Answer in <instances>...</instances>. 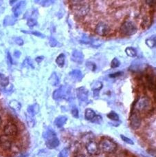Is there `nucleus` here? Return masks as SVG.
<instances>
[{
  "mask_svg": "<svg viewBox=\"0 0 156 157\" xmlns=\"http://www.w3.org/2000/svg\"><path fill=\"white\" fill-rule=\"evenodd\" d=\"M43 138L46 139V145L48 148L54 149L59 145V140L56 133L52 129H48L43 133Z\"/></svg>",
  "mask_w": 156,
  "mask_h": 157,
  "instance_id": "1",
  "label": "nucleus"
},
{
  "mask_svg": "<svg viewBox=\"0 0 156 157\" xmlns=\"http://www.w3.org/2000/svg\"><path fill=\"white\" fill-rule=\"evenodd\" d=\"M153 102L147 96H142L140 98L135 104V109L138 112H149L153 109Z\"/></svg>",
  "mask_w": 156,
  "mask_h": 157,
  "instance_id": "2",
  "label": "nucleus"
},
{
  "mask_svg": "<svg viewBox=\"0 0 156 157\" xmlns=\"http://www.w3.org/2000/svg\"><path fill=\"white\" fill-rule=\"evenodd\" d=\"M120 30L123 35L131 36L136 33L138 29L133 22L131 21H126L121 25Z\"/></svg>",
  "mask_w": 156,
  "mask_h": 157,
  "instance_id": "3",
  "label": "nucleus"
},
{
  "mask_svg": "<svg viewBox=\"0 0 156 157\" xmlns=\"http://www.w3.org/2000/svg\"><path fill=\"white\" fill-rule=\"evenodd\" d=\"M99 147V149L106 153H113L117 149L116 143L113 140L107 139V138H104V139L101 140Z\"/></svg>",
  "mask_w": 156,
  "mask_h": 157,
  "instance_id": "4",
  "label": "nucleus"
},
{
  "mask_svg": "<svg viewBox=\"0 0 156 157\" xmlns=\"http://www.w3.org/2000/svg\"><path fill=\"white\" fill-rule=\"evenodd\" d=\"M13 144V138L7 135L2 134L0 136V147L4 151L10 150Z\"/></svg>",
  "mask_w": 156,
  "mask_h": 157,
  "instance_id": "5",
  "label": "nucleus"
},
{
  "mask_svg": "<svg viewBox=\"0 0 156 157\" xmlns=\"http://www.w3.org/2000/svg\"><path fill=\"white\" fill-rule=\"evenodd\" d=\"M3 132L5 135L10 136V137H13L18 134L19 129H18L17 125L12 122H8L3 127Z\"/></svg>",
  "mask_w": 156,
  "mask_h": 157,
  "instance_id": "6",
  "label": "nucleus"
},
{
  "mask_svg": "<svg viewBox=\"0 0 156 157\" xmlns=\"http://www.w3.org/2000/svg\"><path fill=\"white\" fill-rule=\"evenodd\" d=\"M111 28L109 25L105 22H99L95 28V32L98 35L105 36L110 32Z\"/></svg>",
  "mask_w": 156,
  "mask_h": 157,
  "instance_id": "7",
  "label": "nucleus"
},
{
  "mask_svg": "<svg viewBox=\"0 0 156 157\" xmlns=\"http://www.w3.org/2000/svg\"><path fill=\"white\" fill-rule=\"evenodd\" d=\"M130 125L131 127L134 130H136L140 127L141 123H142V119H141L140 116L138 113H133L131 116H130Z\"/></svg>",
  "mask_w": 156,
  "mask_h": 157,
  "instance_id": "8",
  "label": "nucleus"
},
{
  "mask_svg": "<svg viewBox=\"0 0 156 157\" xmlns=\"http://www.w3.org/2000/svg\"><path fill=\"white\" fill-rule=\"evenodd\" d=\"M86 149L89 154L91 155L98 154L99 152V145L92 140H90L86 144Z\"/></svg>",
  "mask_w": 156,
  "mask_h": 157,
  "instance_id": "9",
  "label": "nucleus"
},
{
  "mask_svg": "<svg viewBox=\"0 0 156 157\" xmlns=\"http://www.w3.org/2000/svg\"><path fill=\"white\" fill-rule=\"evenodd\" d=\"M77 96L80 101L86 102L88 101L89 97V92L88 89L85 87H80L77 90Z\"/></svg>",
  "mask_w": 156,
  "mask_h": 157,
  "instance_id": "10",
  "label": "nucleus"
},
{
  "mask_svg": "<svg viewBox=\"0 0 156 157\" xmlns=\"http://www.w3.org/2000/svg\"><path fill=\"white\" fill-rule=\"evenodd\" d=\"M68 94V91L67 90V89H65L64 87L61 86L59 88L57 89L54 91L53 94H52V96L54 100H60L62 99L63 98L65 97V95Z\"/></svg>",
  "mask_w": 156,
  "mask_h": 157,
  "instance_id": "11",
  "label": "nucleus"
},
{
  "mask_svg": "<svg viewBox=\"0 0 156 157\" xmlns=\"http://www.w3.org/2000/svg\"><path fill=\"white\" fill-rule=\"evenodd\" d=\"M72 61H73L75 63L81 64L84 60V54L81 50H75L72 52L71 56Z\"/></svg>",
  "mask_w": 156,
  "mask_h": 157,
  "instance_id": "12",
  "label": "nucleus"
},
{
  "mask_svg": "<svg viewBox=\"0 0 156 157\" xmlns=\"http://www.w3.org/2000/svg\"><path fill=\"white\" fill-rule=\"evenodd\" d=\"M26 1H19V3H17V4L15 5V6L13 7V8H12V12H13L15 17H18V16H19L20 14H21L23 9L26 7Z\"/></svg>",
  "mask_w": 156,
  "mask_h": 157,
  "instance_id": "13",
  "label": "nucleus"
},
{
  "mask_svg": "<svg viewBox=\"0 0 156 157\" xmlns=\"http://www.w3.org/2000/svg\"><path fill=\"white\" fill-rule=\"evenodd\" d=\"M69 75L71 76L74 81H81L83 77V73L81 72V71L79 70H77V69H76V70H72V72H70V73H69Z\"/></svg>",
  "mask_w": 156,
  "mask_h": 157,
  "instance_id": "14",
  "label": "nucleus"
},
{
  "mask_svg": "<svg viewBox=\"0 0 156 157\" xmlns=\"http://www.w3.org/2000/svg\"><path fill=\"white\" fill-rule=\"evenodd\" d=\"M39 107L37 103H34L33 105H29L28 108H27V112H28V114L30 115V116H32V117H33L34 115L37 114V113L39 112Z\"/></svg>",
  "mask_w": 156,
  "mask_h": 157,
  "instance_id": "15",
  "label": "nucleus"
},
{
  "mask_svg": "<svg viewBox=\"0 0 156 157\" xmlns=\"http://www.w3.org/2000/svg\"><path fill=\"white\" fill-rule=\"evenodd\" d=\"M67 121H68V118H67L66 116H59L55 118V120H54V124H55L58 127H61L65 125Z\"/></svg>",
  "mask_w": 156,
  "mask_h": 157,
  "instance_id": "16",
  "label": "nucleus"
},
{
  "mask_svg": "<svg viewBox=\"0 0 156 157\" xmlns=\"http://www.w3.org/2000/svg\"><path fill=\"white\" fill-rule=\"evenodd\" d=\"M96 115V114L95 112H94L92 109L88 108L85 109V118L86 120H88V121H92Z\"/></svg>",
  "mask_w": 156,
  "mask_h": 157,
  "instance_id": "17",
  "label": "nucleus"
},
{
  "mask_svg": "<svg viewBox=\"0 0 156 157\" xmlns=\"http://www.w3.org/2000/svg\"><path fill=\"white\" fill-rule=\"evenodd\" d=\"M103 87V83L101 81H96L94 82V84L92 85V89L93 90L95 95H96V93L99 94L100 90L102 89Z\"/></svg>",
  "mask_w": 156,
  "mask_h": 157,
  "instance_id": "18",
  "label": "nucleus"
},
{
  "mask_svg": "<svg viewBox=\"0 0 156 157\" xmlns=\"http://www.w3.org/2000/svg\"><path fill=\"white\" fill-rule=\"evenodd\" d=\"M49 81L51 83L52 85L54 86H56L59 83V76H57V73L53 72L50 76V77L49 78Z\"/></svg>",
  "mask_w": 156,
  "mask_h": 157,
  "instance_id": "19",
  "label": "nucleus"
},
{
  "mask_svg": "<svg viewBox=\"0 0 156 157\" xmlns=\"http://www.w3.org/2000/svg\"><path fill=\"white\" fill-rule=\"evenodd\" d=\"M9 105H10V107H11L12 109H13L14 111H16V112H19L21 108V103H20L19 101H16V100H12V101H10V103H9Z\"/></svg>",
  "mask_w": 156,
  "mask_h": 157,
  "instance_id": "20",
  "label": "nucleus"
},
{
  "mask_svg": "<svg viewBox=\"0 0 156 157\" xmlns=\"http://www.w3.org/2000/svg\"><path fill=\"white\" fill-rule=\"evenodd\" d=\"M17 21L15 17H12V16H7L5 17L4 21H3V25H12L15 23Z\"/></svg>",
  "mask_w": 156,
  "mask_h": 157,
  "instance_id": "21",
  "label": "nucleus"
},
{
  "mask_svg": "<svg viewBox=\"0 0 156 157\" xmlns=\"http://www.w3.org/2000/svg\"><path fill=\"white\" fill-rule=\"evenodd\" d=\"M65 56L64 54H61L57 56L56 59V63L57 65L60 67H62L64 66L65 65Z\"/></svg>",
  "mask_w": 156,
  "mask_h": 157,
  "instance_id": "22",
  "label": "nucleus"
},
{
  "mask_svg": "<svg viewBox=\"0 0 156 157\" xmlns=\"http://www.w3.org/2000/svg\"><path fill=\"white\" fill-rule=\"evenodd\" d=\"M145 43H146V45H147L148 48H153L155 47V35L152 36L151 37L148 38V39H146V41H145Z\"/></svg>",
  "mask_w": 156,
  "mask_h": 157,
  "instance_id": "23",
  "label": "nucleus"
},
{
  "mask_svg": "<svg viewBox=\"0 0 156 157\" xmlns=\"http://www.w3.org/2000/svg\"><path fill=\"white\" fill-rule=\"evenodd\" d=\"M146 81L148 83V87L150 90L155 89V81L153 80V77L151 74H148L146 75Z\"/></svg>",
  "mask_w": 156,
  "mask_h": 157,
  "instance_id": "24",
  "label": "nucleus"
},
{
  "mask_svg": "<svg viewBox=\"0 0 156 157\" xmlns=\"http://www.w3.org/2000/svg\"><path fill=\"white\" fill-rule=\"evenodd\" d=\"M125 53L129 57H135L137 56V51L132 47H127L125 49Z\"/></svg>",
  "mask_w": 156,
  "mask_h": 157,
  "instance_id": "25",
  "label": "nucleus"
},
{
  "mask_svg": "<svg viewBox=\"0 0 156 157\" xmlns=\"http://www.w3.org/2000/svg\"><path fill=\"white\" fill-rule=\"evenodd\" d=\"M9 84L8 78L3 75V74L0 73V85L3 87H6Z\"/></svg>",
  "mask_w": 156,
  "mask_h": 157,
  "instance_id": "26",
  "label": "nucleus"
},
{
  "mask_svg": "<svg viewBox=\"0 0 156 157\" xmlns=\"http://www.w3.org/2000/svg\"><path fill=\"white\" fill-rule=\"evenodd\" d=\"M21 32H24V33L26 34H33V35L38 36V37L40 38H45L46 37V36L44 35V34H43L41 32H39V31H36V30H30V31H26V30H21Z\"/></svg>",
  "mask_w": 156,
  "mask_h": 157,
  "instance_id": "27",
  "label": "nucleus"
},
{
  "mask_svg": "<svg viewBox=\"0 0 156 157\" xmlns=\"http://www.w3.org/2000/svg\"><path fill=\"white\" fill-rule=\"evenodd\" d=\"M107 116L109 118H110L111 120L114 121H118L119 120L118 114L116 112H114V111H111L109 113H108Z\"/></svg>",
  "mask_w": 156,
  "mask_h": 157,
  "instance_id": "28",
  "label": "nucleus"
},
{
  "mask_svg": "<svg viewBox=\"0 0 156 157\" xmlns=\"http://www.w3.org/2000/svg\"><path fill=\"white\" fill-rule=\"evenodd\" d=\"M37 24V21L34 18H28V20H27V25L28 26L30 27V28H32V27L35 26Z\"/></svg>",
  "mask_w": 156,
  "mask_h": 157,
  "instance_id": "29",
  "label": "nucleus"
},
{
  "mask_svg": "<svg viewBox=\"0 0 156 157\" xmlns=\"http://www.w3.org/2000/svg\"><path fill=\"white\" fill-rule=\"evenodd\" d=\"M120 62L116 57L114 58L112 60V62H111V67L112 68H116V67L120 66Z\"/></svg>",
  "mask_w": 156,
  "mask_h": 157,
  "instance_id": "30",
  "label": "nucleus"
},
{
  "mask_svg": "<svg viewBox=\"0 0 156 157\" xmlns=\"http://www.w3.org/2000/svg\"><path fill=\"white\" fill-rule=\"evenodd\" d=\"M49 44H50V46L52 47V48L57 47V46H59V45H60L59 43L57 41V40L56 39H54V38L52 37V36H51V37L50 38V39H49Z\"/></svg>",
  "mask_w": 156,
  "mask_h": 157,
  "instance_id": "31",
  "label": "nucleus"
},
{
  "mask_svg": "<svg viewBox=\"0 0 156 157\" xmlns=\"http://www.w3.org/2000/svg\"><path fill=\"white\" fill-rule=\"evenodd\" d=\"M86 67L91 71H95L96 69V65L95 63L92 61H88L86 63Z\"/></svg>",
  "mask_w": 156,
  "mask_h": 157,
  "instance_id": "32",
  "label": "nucleus"
},
{
  "mask_svg": "<svg viewBox=\"0 0 156 157\" xmlns=\"http://www.w3.org/2000/svg\"><path fill=\"white\" fill-rule=\"evenodd\" d=\"M91 121L92 122V123H94L101 124L103 121V118H102V116H100V115H96Z\"/></svg>",
  "mask_w": 156,
  "mask_h": 157,
  "instance_id": "33",
  "label": "nucleus"
},
{
  "mask_svg": "<svg viewBox=\"0 0 156 157\" xmlns=\"http://www.w3.org/2000/svg\"><path fill=\"white\" fill-rule=\"evenodd\" d=\"M120 138H122V140L125 142V143H126L127 144H129V145H133V144H134L133 140L131 139V138L127 137V136H125V135L121 134L120 135Z\"/></svg>",
  "mask_w": 156,
  "mask_h": 157,
  "instance_id": "34",
  "label": "nucleus"
},
{
  "mask_svg": "<svg viewBox=\"0 0 156 157\" xmlns=\"http://www.w3.org/2000/svg\"><path fill=\"white\" fill-rule=\"evenodd\" d=\"M69 150L68 148H64L60 151L59 154V157H68Z\"/></svg>",
  "mask_w": 156,
  "mask_h": 157,
  "instance_id": "35",
  "label": "nucleus"
},
{
  "mask_svg": "<svg viewBox=\"0 0 156 157\" xmlns=\"http://www.w3.org/2000/svg\"><path fill=\"white\" fill-rule=\"evenodd\" d=\"M72 114L74 118H79V110H78V109L76 107H74L72 109Z\"/></svg>",
  "mask_w": 156,
  "mask_h": 157,
  "instance_id": "36",
  "label": "nucleus"
},
{
  "mask_svg": "<svg viewBox=\"0 0 156 157\" xmlns=\"http://www.w3.org/2000/svg\"><path fill=\"white\" fill-rule=\"evenodd\" d=\"M39 1L41 2L40 3V4L43 6H49L50 5L52 4V3L54 2V1H46V0H45V1Z\"/></svg>",
  "mask_w": 156,
  "mask_h": 157,
  "instance_id": "37",
  "label": "nucleus"
},
{
  "mask_svg": "<svg viewBox=\"0 0 156 157\" xmlns=\"http://www.w3.org/2000/svg\"><path fill=\"white\" fill-rule=\"evenodd\" d=\"M14 42H15L17 45H23V43H24V42H23V40L20 37L14 38Z\"/></svg>",
  "mask_w": 156,
  "mask_h": 157,
  "instance_id": "38",
  "label": "nucleus"
},
{
  "mask_svg": "<svg viewBox=\"0 0 156 157\" xmlns=\"http://www.w3.org/2000/svg\"><path fill=\"white\" fill-rule=\"evenodd\" d=\"M27 121H28L29 125L30 127H33L34 125V120L32 118V116H30V117H28V118H27Z\"/></svg>",
  "mask_w": 156,
  "mask_h": 157,
  "instance_id": "39",
  "label": "nucleus"
},
{
  "mask_svg": "<svg viewBox=\"0 0 156 157\" xmlns=\"http://www.w3.org/2000/svg\"><path fill=\"white\" fill-rule=\"evenodd\" d=\"M122 74H123L122 72H117L116 73H113V74H110L109 77L110 78H116V77H117V76H121Z\"/></svg>",
  "mask_w": 156,
  "mask_h": 157,
  "instance_id": "40",
  "label": "nucleus"
},
{
  "mask_svg": "<svg viewBox=\"0 0 156 157\" xmlns=\"http://www.w3.org/2000/svg\"><path fill=\"white\" fill-rule=\"evenodd\" d=\"M7 59H8V61L9 62V63H10V64H12V63H13V61H12V56H11V54H10V52H8V53H7Z\"/></svg>",
  "mask_w": 156,
  "mask_h": 157,
  "instance_id": "41",
  "label": "nucleus"
},
{
  "mask_svg": "<svg viewBox=\"0 0 156 157\" xmlns=\"http://www.w3.org/2000/svg\"><path fill=\"white\" fill-rule=\"evenodd\" d=\"M44 59V56H37V58H36L35 59V61L37 62V63H41V61H43V60Z\"/></svg>",
  "mask_w": 156,
  "mask_h": 157,
  "instance_id": "42",
  "label": "nucleus"
},
{
  "mask_svg": "<svg viewBox=\"0 0 156 157\" xmlns=\"http://www.w3.org/2000/svg\"><path fill=\"white\" fill-rule=\"evenodd\" d=\"M14 56H15V57L19 58L20 55H21V52H20V51H19V50H15L14 52Z\"/></svg>",
  "mask_w": 156,
  "mask_h": 157,
  "instance_id": "43",
  "label": "nucleus"
},
{
  "mask_svg": "<svg viewBox=\"0 0 156 157\" xmlns=\"http://www.w3.org/2000/svg\"><path fill=\"white\" fill-rule=\"evenodd\" d=\"M146 2L150 6H154L155 3V1H146Z\"/></svg>",
  "mask_w": 156,
  "mask_h": 157,
  "instance_id": "44",
  "label": "nucleus"
},
{
  "mask_svg": "<svg viewBox=\"0 0 156 157\" xmlns=\"http://www.w3.org/2000/svg\"><path fill=\"white\" fill-rule=\"evenodd\" d=\"M75 157H87V156L83 154H79V155H77V156H76Z\"/></svg>",
  "mask_w": 156,
  "mask_h": 157,
  "instance_id": "45",
  "label": "nucleus"
},
{
  "mask_svg": "<svg viewBox=\"0 0 156 157\" xmlns=\"http://www.w3.org/2000/svg\"><path fill=\"white\" fill-rule=\"evenodd\" d=\"M14 2H17V1H10V4L13 5Z\"/></svg>",
  "mask_w": 156,
  "mask_h": 157,
  "instance_id": "46",
  "label": "nucleus"
},
{
  "mask_svg": "<svg viewBox=\"0 0 156 157\" xmlns=\"http://www.w3.org/2000/svg\"><path fill=\"white\" fill-rule=\"evenodd\" d=\"M1 124H2V119H1V117L0 116V126L1 125Z\"/></svg>",
  "mask_w": 156,
  "mask_h": 157,
  "instance_id": "47",
  "label": "nucleus"
}]
</instances>
